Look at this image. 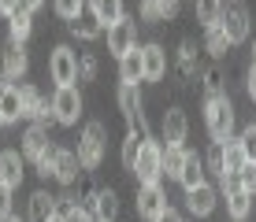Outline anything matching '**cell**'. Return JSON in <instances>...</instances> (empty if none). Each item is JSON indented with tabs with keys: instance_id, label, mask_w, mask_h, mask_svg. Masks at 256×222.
Here are the masks:
<instances>
[{
	"instance_id": "cell-10",
	"label": "cell",
	"mask_w": 256,
	"mask_h": 222,
	"mask_svg": "<svg viewBox=\"0 0 256 222\" xmlns=\"http://www.w3.org/2000/svg\"><path fill=\"white\" fill-rule=\"evenodd\" d=\"M216 189H212L208 182H200V185H193V189H186V208L193 211L197 219H204V215H212L216 211Z\"/></svg>"
},
{
	"instance_id": "cell-16",
	"label": "cell",
	"mask_w": 256,
	"mask_h": 222,
	"mask_svg": "<svg viewBox=\"0 0 256 222\" xmlns=\"http://www.w3.org/2000/svg\"><path fill=\"white\" fill-rule=\"evenodd\" d=\"M93 215H96V222H116V215H119V197L112 189L93 193Z\"/></svg>"
},
{
	"instance_id": "cell-42",
	"label": "cell",
	"mask_w": 256,
	"mask_h": 222,
	"mask_svg": "<svg viewBox=\"0 0 256 222\" xmlns=\"http://www.w3.org/2000/svg\"><path fill=\"white\" fill-rule=\"evenodd\" d=\"M160 4V19H174L178 15V0H156Z\"/></svg>"
},
{
	"instance_id": "cell-3",
	"label": "cell",
	"mask_w": 256,
	"mask_h": 222,
	"mask_svg": "<svg viewBox=\"0 0 256 222\" xmlns=\"http://www.w3.org/2000/svg\"><path fill=\"white\" fill-rule=\"evenodd\" d=\"M219 26L226 30L230 44H242L245 37H249V11H245V4H238V0H223V11H219Z\"/></svg>"
},
{
	"instance_id": "cell-29",
	"label": "cell",
	"mask_w": 256,
	"mask_h": 222,
	"mask_svg": "<svg viewBox=\"0 0 256 222\" xmlns=\"http://www.w3.org/2000/svg\"><path fill=\"white\" fill-rule=\"evenodd\" d=\"M182 163H186V148H164V174L178 178L182 174Z\"/></svg>"
},
{
	"instance_id": "cell-38",
	"label": "cell",
	"mask_w": 256,
	"mask_h": 222,
	"mask_svg": "<svg viewBox=\"0 0 256 222\" xmlns=\"http://www.w3.org/2000/svg\"><path fill=\"white\" fill-rule=\"evenodd\" d=\"M12 219V189L8 185H0V222Z\"/></svg>"
},
{
	"instance_id": "cell-39",
	"label": "cell",
	"mask_w": 256,
	"mask_h": 222,
	"mask_svg": "<svg viewBox=\"0 0 256 222\" xmlns=\"http://www.w3.org/2000/svg\"><path fill=\"white\" fill-rule=\"evenodd\" d=\"M238 178H242V185H245L249 193H256V163H245V167H242V174H238Z\"/></svg>"
},
{
	"instance_id": "cell-47",
	"label": "cell",
	"mask_w": 256,
	"mask_h": 222,
	"mask_svg": "<svg viewBox=\"0 0 256 222\" xmlns=\"http://www.w3.org/2000/svg\"><path fill=\"white\" fill-rule=\"evenodd\" d=\"M8 85H12V78H4V74H0V93H4Z\"/></svg>"
},
{
	"instance_id": "cell-1",
	"label": "cell",
	"mask_w": 256,
	"mask_h": 222,
	"mask_svg": "<svg viewBox=\"0 0 256 222\" xmlns=\"http://www.w3.org/2000/svg\"><path fill=\"white\" fill-rule=\"evenodd\" d=\"M204 122H208V133L212 141H226L234 133V108L223 93L219 96H208V108H204Z\"/></svg>"
},
{
	"instance_id": "cell-41",
	"label": "cell",
	"mask_w": 256,
	"mask_h": 222,
	"mask_svg": "<svg viewBox=\"0 0 256 222\" xmlns=\"http://www.w3.org/2000/svg\"><path fill=\"white\" fill-rule=\"evenodd\" d=\"M64 222H93V215H90L86 208H78V204H74V208H70L67 215H64Z\"/></svg>"
},
{
	"instance_id": "cell-46",
	"label": "cell",
	"mask_w": 256,
	"mask_h": 222,
	"mask_svg": "<svg viewBox=\"0 0 256 222\" xmlns=\"http://www.w3.org/2000/svg\"><path fill=\"white\" fill-rule=\"evenodd\" d=\"M19 4H22V7H26V11H30V15H34V11H38V7H41V4H45V0H19Z\"/></svg>"
},
{
	"instance_id": "cell-19",
	"label": "cell",
	"mask_w": 256,
	"mask_h": 222,
	"mask_svg": "<svg viewBox=\"0 0 256 222\" xmlns=\"http://www.w3.org/2000/svg\"><path fill=\"white\" fill-rule=\"evenodd\" d=\"M90 11L96 15V22L108 30V26H116V22L122 19V0H93Z\"/></svg>"
},
{
	"instance_id": "cell-26",
	"label": "cell",
	"mask_w": 256,
	"mask_h": 222,
	"mask_svg": "<svg viewBox=\"0 0 256 222\" xmlns=\"http://www.w3.org/2000/svg\"><path fill=\"white\" fill-rule=\"evenodd\" d=\"M70 30H74V37H82V41H93V37H100V30H104V26L96 22V15L90 11V15H78V19L70 22Z\"/></svg>"
},
{
	"instance_id": "cell-8",
	"label": "cell",
	"mask_w": 256,
	"mask_h": 222,
	"mask_svg": "<svg viewBox=\"0 0 256 222\" xmlns=\"http://www.w3.org/2000/svg\"><path fill=\"white\" fill-rule=\"evenodd\" d=\"M48 70H52V82L60 85H74V78H78V59H74V52L67 48V44H56L52 48V59H48Z\"/></svg>"
},
{
	"instance_id": "cell-40",
	"label": "cell",
	"mask_w": 256,
	"mask_h": 222,
	"mask_svg": "<svg viewBox=\"0 0 256 222\" xmlns=\"http://www.w3.org/2000/svg\"><path fill=\"white\" fill-rule=\"evenodd\" d=\"M141 19L156 22V19H160V4H156V0H141Z\"/></svg>"
},
{
	"instance_id": "cell-31",
	"label": "cell",
	"mask_w": 256,
	"mask_h": 222,
	"mask_svg": "<svg viewBox=\"0 0 256 222\" xmlns=\"http://www.w3.org/2000/svg\"><path fill=\"white\" fill-rule=\"evenodd\" d=\"M56 159H60V148H45V152L38 156V174L41 178H56Z\"/></svg>"
},
{
	"instance_id": "cell-43",
	"label": "cell",
	"mask_w": 256,
	"mask_h": 222,
	"mask_svg": "<svg viewBox=\"0 0 256 222\" xmlns=\"http://www.w3.org/2000/svg\"><path fill=\"white\" fill-rule=\"evenodd\" d=\"M156 222H182V215H178V211H174V208H167V211H164V215L156 219Z\"/></svg>"
},
{
	"instance_id": "cell-9",
	"label": "cell",
	"mask_w": 256,
	"mask_h": 222,
	"mask_svg": "<svg viewBox=\"0 0 256 222\" xmlns=\"http://www.w3.org/2000/svg\"><path fill=\"white\" fill-rule=\"evenodd\" d=\"M167 211V197H164V189H160V182H148V185H141V193H138V215L141 219H148V222H156Z\"/></svg>"
},
{
	"instance_id": "cell-35",
	"label": "cell",
	"mask_w": 256,
	"mask_h": 222,
	"mask_svg": "<svg viewBox=\"0 0 256 222\" xmlns=\"http://www.w3.org/2000/svg\"><path fill=\"white\" fill-rule=\"evenodd\" d=\"M78 78H82V82H93V78H96V59L93 56L78 59Z\"/></svg>"
},
{
	"instance_id": "cell-50",
	"label": "cell",
	"mask_w": 256,
	"mask_h": 222,
	"mask_svg": "<svg viewBox=\"0 0 256 222\" xmlns=\"http://www.w3.org/2000/svg\"><path fill=\"white\" fill-rule=\"evenodd\" d=\"M0 130H4V115H0Z\"/></svg>"
},
{
	"instance_id": "cell-48",
	"label": "cell",
	"mask_w": 256,
	"mask_h": 222,
	"mask_svg": "<svg viewBox=\"0 0 256 222\" xmlns=\"http://www.w3.org/2000/svg\"><path fill=\"white\" fill-rule=\"evenodd\" d=\"M48 222H64V215H52V219H48Z\"/></svg>"
},
{
	"instance_id": "cell-15",
	"label": "cell",
	"mask_w": 256,
	"mask_h": 222,
	"mask_svg": "<svg viewBox=\"0 0 256 222\" xmlns=\"http://www.w3.org/2000/svg\"><path fill=\"white\" fill-rule=\"evenodd\" d=\"M0 185H8L12 193L22 185V159H19V152H4L0 156Z\"/></svg>"
},
{
	"instance_id": "cell-44",
	"label": "cell",
	"mask_w": 256,
	"mask_h": 222,
	"mask_svg": "<svg viewBox=\"0 0 256 222\" xmlns=\"http://www.w3.org/2000/svg\"><path fill=\"white\" fill-rule=\"evenodd\" d=\"M245 85H249V96H252V100H256V63L249 67V82H245Z\"/></svg>"
},
{
	"instance_id": "cell-7",
	"label": "cell",
	"mask_w": 256,
	"mask_h": 222,
	"mask_svg": "<svg viewBox=\"0 0 256 222\" xmlns=\"http://www.w3.org/2000/svg\"><path fill=\"white\" fill-rule=\"evenodd\" d=\"M119 108H122V115H126L130 133H138V137H148V126H145V111H141L138 85H122V89H119Z\"/></svg>"
},
{
	"instance_id": "cell-34",
	"label": "cell",
	"mask_w": 256,
	"mask_h": 222,
	"mask_svg": "<svg viewBox=\"0 0 256 222\" xmlns=\"http://www.w3.org/2000/svg\"><path fill=\"white\" fill-rule=\"evenodd\" d=\"M238 141H242V148H245V159H249V163H256V122H252V126L245 130Z\"/></svg>"
},
{
	"instance_id": "cell-12",
	"label": "cell",
	"mask_w": 256,
	"mask_h": 222,
	"mask_svg": "<svg viewBox=\"0 0 256 222\" xmlns=\"http://www.w3.org/2000/svg\"><path fill=\"white\" fill-rule=\"evenodd\" d=\"M134 22L122 15L116 26H108V52H116V56H126L130 48H134Z\"/></svg>"
},
{
	"instance_id": "cell-27",
	"label": "cell",
	"mask_w": 256,
	"mask_h": 222,
	"mask_svg": "<svg viewBox=\"0 0 256 222\" xmlns=\"http://www.w3.org/2000/svg\"><path fill=\"white\" fill-rule=\"evenodd\" d=\"M148 137H138V133H126V141H122V167L126 171H134L138 167V156H141V145H145Z\"/></svg>"
},
{
	"instance_id": "cell-21",
	"label": "cell",
	"mask_w": 256,
	"mask_h": 222,
	"mask_svg": "<svg viewBox=\"0 0 256 222\" xmlns=\"http://www.w3.org/2000/svg\"><path fill=\"white\" fill-rule=\"evenodd\" d=\"M8 30H12V41H19V44H22L26 37H30V30H34V15L19 4L12 15H8Z\"/></svg>"
},
{
	"instance_id": "cell-23",
	"label": "cell",
	"mask_w": 256,
	"mask_h": 222,
	"mask_svg": "<svg viewBox=\"0 0 256 222\" xmlns=\"http://www.w3.org/2000/svg\"><path fill=\"white\" fill-rule=\"evenodd\" d=\"M0 115H4V122H19L22 119V96L15 85H8L4 93H0Z\"/></svg>"
},
{
	"instance_id": "cell-6",
	"label": "cell",
	"mask_w": 256,
	"mask_h": 222,
	"mask_svg": "<svg viewBox=\"0 0 256 222\" xmlns=\"http://www.w3.org/2000/svg\"><path fill=\"white\" fill-rule=\"evenodd\" d=\"M223 189H226V211H230V219L242 222L252 211V193L242 185V178H238V174H226L223 178Z\"/></svg>"
},
{
	"instance_id": "cell-18",
	"label": "cell",
	"mask_w": 256,
	"mask_h": 222,
	"mask_svg": "<svg viewBox=\"0 0 256 222\" xmlns=\"http://www.w3.org/2000/svg\"><path fill=\"white\" fill-rule=\"evenodd\" d=\"M48 148V133H45V122H34L30 130L22 133V152L34 159V163H38V156L45 152Z\"/></svg>"
},
{
	"instance_id": "cell-14",
	"label": "cell",
	"mask_w": 256,
	"mask_h": 222,
	"mask_svg": "<svg viewBox=\"0 0 256 222\" xmlns=\"http://www.w3.org/2000/svg\"><path fill=\"white\" fill-rule=\"evenodd\" d=\"M52 215H60V200L52 197V193L38 189L30 197V222H48Z\"/></svg>"
},
{
	"instance_id": "cell-37",
	"label": "cell",
	"mask_w": 256,
	"mask_h": 222,
	"mask_svg": "<svg viewBox=\"0 0 256 222\" xmlns=\"http://www.w3.org/2000/svg\"><path fill=\"white\" fill-rule=\"evenodd\" d=\"M204 89H208V96L223 93V78H219V70H208V74H204Z\"/></svg>"
},
{
	"instance_id": "cell-22",
	"label": "cell",
	"mask_w": 256,
	"mask_h": 222,
	"mask_svg": "<svg viewBox=\"0 0 256 222\" xmlns=\"http://www.w3.org/2000/svg\"><path fill=\"white\" fill-rule=\"evenodd\" d=\"M141 59H145V82H160L164 78V48L160 44H145Z\"/></svg>"
},
{
	"instance_id": "cell-20",
	"label": "cell",
	"mask_w": 256,
	"mask_h": 222,
	"mask_svg": "<svg viewBox=\"0 0 256 222\" xmlns=\"http://www.w3.org/2000/svg\"><path fill=\"white\" fill-rule=\"evenodd\" d=\"M245 163H249V159H245L242 141L226 137V141H223V171H226V174H242V167H245Z\"/></svg>"
},
{
	"instance_id": "cell-2",
	"label": "cell",
	"mask_w": 256,
	"mask_h": 222,
	"mask_svg": "<svg viewBox=\"0 0 256 222\" xmlns=\"http://www.w3.org/2000/svg\"><path fill=\"white\" fill-rule=\"evenodd\" d=\"M100 159H104V126L90 122L82 130V141H78V163H82V171H96Z\"/></svg>"
},
{
	"instance_id": "cell-13",
	"label": "cell",
	"mask_w": 256,
	"mask_h": 222,
	"mask_svg": "<svg viewBox=\"0 0 256 222\" xmlns=\"http://www.w3.org/2000/svg\"><path fill=\"white\" fill-rule=\"evenodd\" d=\"M119 78H122V85H138L141 78H145V59H141L138 44L126 52V56H119Z\"/></svg>"
},
{
	"instance_id": "cell-11",
	"label": "cell",
	"mask_w": 256,
	"mask_h": 222,
	"mask_svg": "<svg viewBox=\"0 0 256 222\" xmlns=\"http://www.w3.org/2000/svg\"><path fill=\"white\" fill-rule=\"evenodd\" d=\"M186 133H190L186 111L171 108V111L164 115V141H167V148H182V145H186Z\"/></svg>"
},
{
	"instance_id": "cell-45",
	"label": "cell",
	"mask_w": 256,
	"mask_h": 222,
	"mask_svg": "<svg viewBox=\"0 0 256 222\" xmlns=\"http://www.w3.org/2000/svg\"><path fill=\"white\" fill-rule=\"evenodd\" d=\"M19 7V0H0V15H12Z\"/></svg>"
},
{
	"instance_id": "cell-5",
	"label": "cell",
	"mask_w": 256,
	"mask_h": 222,
	"mask_svg": "<svg viewBox=\"0 0 256 222\" xmlns=\"http://www.w3.org/2000/svg\"><path fill=\"white\" fill-rule=\"evenodd\" d=\"M134 174L141 178V185H148V182H160V174H164V148L156 145L152 137H148L145 145H141V156H138Z\"/></svg>"
},
{
	"instance_id": "cell-36",
	"label": "cell",
	"mask_w": 256,
	"mask_h": 222,
	"mask_svg": "<svg viewBox=\"0 0 256 222\" xmlns=\"http://www.w3.org/2000/svg\"><path fill=\"white\" fill-rule=\"evenodd\" d=\"M182 74H186V78L197 74V63H193V44H190V41L182 44Z\"/></svg>"
},
{
	"instance_id": "cell-30",
	"label": "cell",
	"mask_w": 256,
	"mask_h": 222,
	"mask_svg": "<svg viewBox=\"0 0 256 222\" xmlns=\"http://www.w3.org/2000/svg\"><path fill=\"white\" fill-rule=\"evenodd\" d=\"M219 11H223V0H197V19L204 26H216Z\"/></svg>"
},
{
	"instance_id": "cell-51",
	"label": "cell",
	"mask_w": 256,
	"mask_h": 222,
	"mask_svg": "<svg viewBox=\"0 0 256 222\" xmlns=\"http://www.w3.org/2000/svg\"><path fill=\"white\" fill-rule=\"evenodd\" d=\"M8 222H22V219H8Z\"/></svg>"
},
{
	"instance_id": "cell-17",
	"label": "cell",
	"mask_w": 256,
	"mask_h": 222,
	"mask_svg": "<svg viewBox=\"0 0 256 222\" xmlns=\"http://www.w3.org/2000/svg\"><path fill=\"white\" fill-rule=\"evenodd\" d=\"M26 67H30V59H26L22 44H19V41H12V44L4 48V78H22V74H26Z\"/></svg>"
},
{
	"instance_id": "cell-33",
	"label": "cell",
	"mask_w": 256,
	"mask_h": 222,
	"mask_svg": "<svg viewBox=\"0 0 256 222\" xmlns=\"http://www.w3.org/2000/svg\"><path fill=\"white\" fill-rule=\"evenodd\" d=\"M82 7H86V0H56V15L60 19H70V22L82 15Z\"/></svg>"
},
{
	"instance_id": "cell-4",
	"label": "cell",
	"mask_w": 256,
	"mask_h": 222,
	"mask_svg": "<svg viewBox=\"0 0 256 222\" xmlns=\"http://www.w3.org/2000/svg\"><path fill=\"white\" fill-rule=\"evenodd\" d=\"M52 115H56L60 126H74L78 115H82V96H78L74 85H60L56 96H52Z\"/></svg>"
},
{
	"instance_id": "cell-25",
	"label": "cell",
	"mask_w": 256,
	"mask_h": 222,
	"mask_svg": "<svg viewBox=\"0 0 256 222\" xmlns=\"http://www.w3.org/2000/svg\"><path fill=\"white\" fill-rule=\"evenodd\" d=\"M178 182H182V189H193V185H200V182H204V163H200V159L193 156V152H186V163H182Z\"/></svg>"
},
{
	"instance_id": "cell-32",
	"label": "cell",
	"mask_w": 256,
	"mask_h": 222,
	"mask_svg": "<svg viewBox=\"0 0 256 222\" xmlns=\"http://www.w3.org/2000/svg\"><path fill=\"white\" fill-rule=\"evenodd\" d=\"M208 171L223 182L226 171H223V141H212V148H208Z\"/></svg>"
},
{
	"instance_id": "cell-28",
	"label": "cell",
	"mask_w": 256,
	"mask_h": 222,
	"mask_svg": "<svg viewBox=\"0 0 256 222\" xmlns=\"http://www.w3.org/2000/svg\"><path fill=\"white\" fill-rule=\"evenodd\" d=\"M204 30H208V52H212V56H223V52L226 48H230V37H226V30H223V26H204Z\"/></svg>"
},
{
	"instance_id": "cell-24",
	"label": "cell",
	"mask_w": 256,
	"mask_h": 222,
	"mask_svg": "<svg viewBox=\"0 0 256 222\" xmlns=\"http://www.w3.org/2000/svg\"><path fill=\"white\" fill-rule=\"evenodd\" d=\"M78 152H67V148H60V159H56V182H64V185H70L78 178Z\"/></svg>"
},
{
	"instance_id": "cell-49",
	"label": "cell",
	"mask_w": 256,
	"mask_h": 222,
	"mask_svg": "<svg viewBox=\"0 0 256 222\" xmlns=\"http://www.w3.org/2000/svg\"><path fill=\"white\" fill-rule=\"evenodd\" d=\"M252 63H256V37H252Z\"/></svg>"
}]
</instances>
